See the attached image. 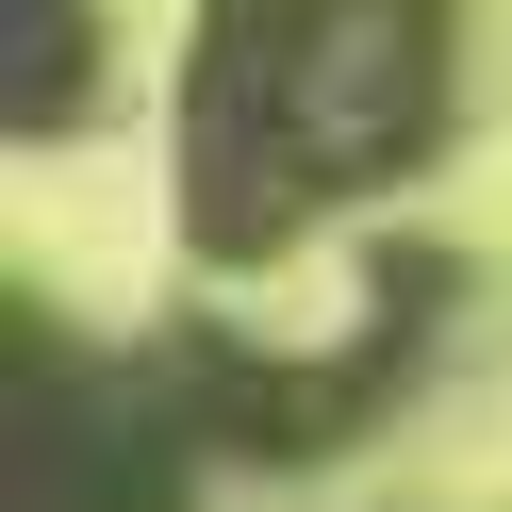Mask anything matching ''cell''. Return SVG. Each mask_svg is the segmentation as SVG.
<instances>
[{
    "label": "cell",
    "instance_id": "cell-2",
    "mask_svg": "<svg viewBox=\"0 0 512 512\" xmlns=\"http://www.w3.org/2000/svg\"><path fill=\"white\" fill-rule=\"evenodd\" d=\"M67 100H83V0H17V116L50 133Z\"/></svg>",
    "mask_w": 512,
    "mask_h": 512
},
{
    "label": "cell",
    "instance_id": "cell-1",
    "mask_svg": "<svg viewBox=\"0 0 512 512\" xmlns=\"http://www.w3.org/2000/svg\"><path fill=\"white\" fill-rule=\"evenodd\" d=\"M430 0H232L199 67V248H265L298 199L380 182L430 133Z\"/></svg>",
    "mask_w": 512,
    "mask_h": 512
}]
</instances>
